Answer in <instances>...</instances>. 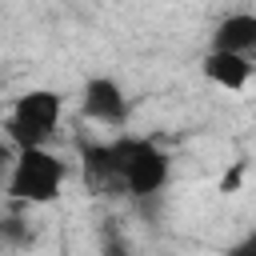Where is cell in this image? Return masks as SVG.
Returning <instances> with one entry per match:
<instances>
[{"label": "cell", "mask_w": 256, "mask_h": 256, "mask_svg": "<svg viewBox=\"0 0 256 256\" xmlns=\"http://www.w3.org/2000/svg\"><path fill=\"white\" fill-rule=\"evenodd\" d=\"M64 176H68V168L48 144L16 148L8 176H4V192L16 204H52L64 188Z\"/></svg>", "instance_id": "cell-1"}, {"label": "cell", "mask_w": 256, "mask_h": 256, "mask_svg": "<svg viewBox=\"0 0 256 256\" xmlns=\"http://www.w3.org/2000/svg\"><path fill=\"white\" fill-rule=\"evenodd\" d=\"M112 152H116V168H120L128 200L164 196V188L172 180V156L156 140H148V136H116Z\"/></svg>", "instance_id": "cell-2"}, {"label": "cell", "mask_w": 256, "mask_h": 256, "mask_svg": "<svg viewBox=\"0 0 256 256\" xmlns=\"http://www.w3.org/2000/svg\"><path fill=\"white\" fill-rule=\"evenodd\" d=\"M60 112L64 100L52 88H28L12 100V112L4 120V140L12 148H32V144H48L60 128Z\"/></svg>", "instance_id": "cell-3"}, {"label": "cell", "mask_w": 256, "mask_h": 256, "mask_svg": "<svg viewBox=\"0 0 256 256\" xmlns=\"http://www.w3.org/2000/svg\"><path fill=\"white\" fill-rule=\"evenodd\" d=\"M76 152H80V180H84V188L92 196H104V200H124V180H120V168H116L112 140L80 136Z\"/></svg>", "instance_id": "cell-4"}, {"label": "cell", "mask_w": 256, "mask_h": 256, "mask_svg": "<svg viewBox=\"0 0 256 256\" xmlns=\"http://www.w3.org/2000/svg\"><path fill=\"white\" fill-rule=\"evenodd\" d=\"M80 112L92 124L124 128L128 124V96L112 76H88L84 88H80Z\"/></svg>", "instance_id": "cell-5"}, {"label": "cell", "mask_w": 256, "mask_h": 256, "mask_svg": "<svg viewBox=\"0 0 256 256\" xmlns=\"http://www.w3.org/2000/svg\"><path fill=\"white\" fill-rule=\"evenodd\" d=\"M200 68H204V76H208L212 84H220V88H228V92H240V88H248V80H252V56H248V52L212 48Z\"/></svg>", "instance_id": "cell-6"}, {"label": "cell", "mask_w": 256, "mask_h": 256, "mask_svg": "<svg viewBox=\"0 0 256 256\" xmlns=\"http://www.w3.org/2000/svg\"><path fill=\"white\" fill-rule=\"evenodd\" d=\"M212 48L224 52H256V16L252 12H228L216 28H212Z\"/></svg>", "instance_id": "cell-7"}, {"label": "cell", "mask_w": 256, "mask_h": 256, "mask_svg": "<svg viewBox=\"0 0 256 256\" xmlns=\"http://www.w3.org/2000/svg\"><path fill=\"white\" fill-rule=\"evenodd\" d=\"M36 240L32 224L20 216H0V248H28Z\"/></svg>", "instance_id": "cell-8"}, {"label": "cell", "mask_w": 256, "mask_h": 256, "mask_svg": "<svg viewBox=\"0 0 256 256\" xmlns=\"http://www.w3.org/2000/svg\"><path fill=\"white\" fill-rule=\"evenodd\" d=\"M12 152H16V148H12L8 140H0V184H4V176H8V164H12Z\"/></svg>", "instance_id": "cell-9"}, {"label": "cell", "mask_w": 256, "mask_h": 256, "mask_svg": "<svg viewBox=\"0 0 256 256\" xmlns=\"http://www.w3.org/2000/svg\"><path fill=\"white\" fill-rule=\"evenodd\" d=\"M240 176H244V164H236V168H232V172L224 176V184H220V188H224V192H232V188L240 184Z\"/></svg>", "instance_id": "cell-10"}]
</instances>
